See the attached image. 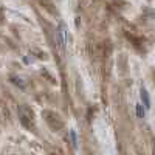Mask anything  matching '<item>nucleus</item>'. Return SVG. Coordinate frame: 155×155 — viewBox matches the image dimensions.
<instances>
[{
  "mask_svg": "<svg viewBox=\"0 0 155 155\" xmlns=\"http://www.w3.org/2000/svg\"><path fill=\"white\" fill-rule=\"evenodd\" d=\"M141 99H143L146 109H149L150 107V99H149V95H147V92H146L144 88H141Z\"/></svg>",
  "mask_w": 155,
  "mask_h": 155,
  "instance_id": "f03ea898",
  "label": "nucleus"
},
{
  "mask_svg": "<svg viewBox=\"0 0 155 155\" xmlns=\"http://www.w3.org/2000/svg\"><path fill=\"white\" fill-rule=\"evenodd\" d=\"M70 138H71V144H73V147L76 149V147H78V138H76L74 130H70Z\"/></svg>",
  "mask_w": 155,
  "mask_h": 155,
  "instance_id": "20e7f679",
  "label": "nucleus"
},
{
  "mask_svg": "<svg viewBox=\"0 0 155 155\" xmlns=\"http://www.w3.org/2000/svg\"><path fill=\"white\" fill-rule=\"evenodd\" d=\"M137 115H138V118H143L144 116V110H143V106L141 104H137Z\"/></svg>",
  "mask_w": 155,
  "mask_h": 155,
  "instance_id": "39448f33",
  "label": "nucleus"
},
{
  "mask_svg": "<svg viewBox=\"0 0 155 155\" xmlns=\"http://www.w3.org/2000/svg\"><path fill=\"white\" fill-rule=\"evenodd\" d=\"M58 31H59L61 39H62V47H65V44H67V31H65V27H64V25H61Z\"/></svg>",
  "mask_w": 155,
  "mask_h": 155,
  "instance_id": "7ed1b4c3",
  "label": "nucleus"
},
{
  "mask_svg": "<svg viewBox=\"0 0 155 155\" xmlns=\"http://www.w3.org/2000/svg\"><path fill=\"white\" fill-rule=\"evenodd\" d=\"M19 115H20V121L27 126V127H31L33 124V118H34V115L31 112V109H28L27 106H22L19 109Z\"/></svg>",
  "mask_w": 155,
  "mask_h": 155,
  "instance_id": "f257e3e1",
  "label": "nucleus"
}]
</instances>
